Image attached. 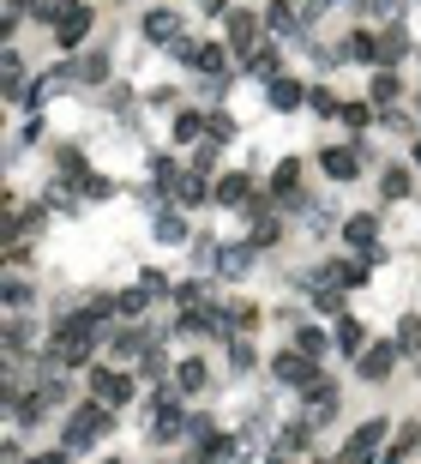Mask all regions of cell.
Here are the masks:
<instances>
[{"label": "cell", "mask_w": 421, "mask_h": 464, "mask_svg": "<svg viewBox=\"0 0 421 464\" xmlns=\"http://www.w3.org/2000/svg\"><path fill=\"white\" fill-rule=\"evenodd\" d=\"M271 374H277V386H289V392H307L313 380H325V374H320V356H307V350L271 356Z\"/></svg>", "instance_id": "cell-1"}, {"label": "cell", "mask_w": 421, "mask_h": 464, "mask_svg": "<svg viewBox=\"0 0 421 464\" xmlns=\"http://www.w3.org/2000/svg\"><path fill=\"white\" fill-rule=\"evenodd\" d=\"M391 441V423L385 416H373V423H361L349 441L338 446V459H349V464H361V459H380V446Z\"/></svg>", "instance_id": "cell-2"}, {"label": "cell", "mask_w": 421, "mask_h": 464, "mask_svg": "<svg viewBox=\"0 0 421 464\" xmlns=\"http://www.w3.org/2000/svg\"><path fill=\"white\" fill-rule=\"evenodd\" d=\"M91 19H97V13H91L84 0H60V19L48 24V31H55V42H60V49H79V42L91 37Z\"/></svg>", "instance_id": "cell-3"}, {"label": "cell", "mask_w": 421, "mask_h": 464, "mask_svg": "<svg viewBox=\"0 0 421 464\" xmlns=\"http://www.w3.org/2000/svg\"><path fill=\"white\" fill-rule=\"evenodd\" d=\"M398 356H403V350H398V338H380V344H367V350L355 356V374H361L367 386H380L385 374L398 368Z\"/></svg>", "instance_id": "cell-4"}, {"label": "cell", "mask_w": 421, "mask_h": 464, "mask_svg": "<svg viewBox=\"0 0 421 464\" xmlns=\"http://www.w3.org/2000/svg\"><path fill=\"white\" fill-rule=\"evenodd\" d=\"M223 37H229V49H235V55H247V49L259 42V13L229 6V13H223Z\"/></svg>", "instance_id": "cell-5"}, {"label": "cell", "mask_w": 421, "mask_h": 464, "mask_svg": "<svg viewBox=\"0 0 421 464\" xmlns=\"http://www.w3.org/2000/svg\"><path fill=\"white\" fill-rule=\"evenodd\" d=\"M91 398H102L109 404V410H120V404L133 398V380H127V374H115V368H91Z\"/></svg>", "instance_id": "cell-6"}, {"label": "cell", "mask_w": 421, "mask_h": 464, "mask_svg": "<svg viewBox=\"0 0 421 464\" xmlns=\"http://www.w3.org/2000/svg\"><path fill=\"white\" fill-rule=\"evenodd\" d=\"M338 404H343L338 380H313V386H307V423H313V428L331 423V416H338Z\"/></svg>", "instance_id": "cell-7"}, {"label": "cell", "mask_w": 421, "mask_h": 464, "mask_svg": "<svg viewBox=\"0 0 421 464\" xmlns=\"http://www.w3.org/2000/svg\"><path fill=\"white\" fill-rule=\"evenodd\" d=\"M343 242L355 247V254H367V247L380 242V211H355V218H343Z\"/></svg>", "instance_id": "cell-8"}, {"label": "cell", "mask_w": 421, "mask_h": 464, "mask_svg": "<svg viewBox=\"0 0 421 464\" xmlns=\"http://www.w3.org/2000/svg\"><path fill=\"white\" fill-rule=\"evenodd\" d=\"M320 169L331 175V182H355V175H361V151H343V145H325V151H320Z\"/></svg>", "instance_id": "cell-9"}, {"label": "cell", "mask_w": 421, "mask_h": 464, "mask_svg": "<svg viewBox=\"0 0 421 464\" xmlns=\"http://www.w3.org/2000/svg\"><path fill=\"white\" fill-rule=\"evenodd\" d=\"M139 31H145L151 42H169V49H175V42H180V13H169V6H151Z\"/></svg>", "instance_id": "cell-10"}, {"label": "cell", "mask_w": 421, "mask_h": 464, "mask_svg": "<svg viewBox=\"0 0 421 464\" xmlns=\"http://www.w3.org/2000/svg\"><path fill=\"white\" fill-rule=\"evenodd\" d=\"M265 97H271V109H277V115H289V109H301V103H307V85H301V79H283V73H277V79L265 85Z\"/></svg>", "instance_id": "cell-11"}, {"label": "cell", "mask_w": 421, "mask_h": 464, "mask_svg": "<svg viewBox=\"0 0 421 464\" xmlns=\"http://www.w3.org/2000/svg\"><path fill=\"white\" fill-rule=\"evenodd\" d=\"M205 380H211V374H205V362H199V356L175 362V392H205Z\"/></svg>", "instance_id": "cell-12"}, {"label": "cell", "mask_w": 421, "mask_h": 464, "mask_svg": "<svg viewBox=\"0 0 421 464\" xmlns=\"http://www.w3.org/2000/svg\"><path fill=\"white\" fill-rule=\"evenodd\" d=\"M409 55V37H403V24H385V37H380V67L403 61Z\"/></svg>", "instance_id": "cell-13"}, {"label": "cell", "mask_w": 421, "mask_h": 464, "mask_svg": "<svg viewBox=\"0 0 421 464\" xmlns=\"http://www.w3.org/2000/svg\"><path fill=\"white\" fill-rule=\"evenodd\" d=\"M416 446H421V423H409V428H398V434L385 441V452H380V459H409Z\"/></svg>", "instance_id": "cell-14"}, {"label": "cell", "mask_w": 421, "mask_h": 464, "mask_svg": "<svg viewBox=\"0 0 421 464\" xmlns=\"http://www.w3.org/2000/svg\"><path fill=\"white\" fill-rule=\"evenodd\" d=\"M247 187H253V182L235 169V175H223V182L211 187V200H217V205H241V200H247Z\"/></svg>", "instance_id": "cell-15"}, {"label": "cell", "mask_w": 421, "mask_h": 464, "mask_svg": "<svg viewBox=\"0 0 421 464\" xmlns=\"http://www.w3.org/2000/svg\"><path fill=\"white\" fill-rule=\"evenodd\" d=\"M338 350H343V356H361V350H367V326H361V320H338Z\"/></svg>", "instance_id": "cell-16"}, {"label": "cell", "mask_w": 421, "mask_h": 464, "mask_svg": "<svg viewBox=\"0 0 421 464\" xmlns=\"http://www.w3.org/2000/svg\"><path fill=\"white\" fill-rule=\"evenodd\" d=\"M169 133H175V145H193V139H199V133H205V115H199V109H180Z\"/></svg>", "instance_id": "cell-17"}, {"label": "cell", "mask_w": 421, "mask_h": 464, "mask_svg": "<svg viewBox=\"0 0 421 464\" xmlns=\"http://www.w3.org/2000/svg\"><path fill=\"white\" fill-rule=\"evenodd\" d=\"M265 31H283V37H289V31H295V0H271V6H265Z\"/></svg>", "instance_id": "cell-18"}, {"label": "cell", "mask_w": 421, "mask_h": 464, "mask_svg": "<svg viewBox=\"0 0 421 464\" xmlns=\"http://www.w3.org/2000/svg\"><path fill=\"white\" fill-rule=\"evenodd\" d=\"M229 368H235V374H253V368H259V350L247 338H229Z\"/></svg>", "instance_id": "cell-19"}, {"label": "cell", "mask_w": 421, "mask_h": 464, "mask_svg": "<svg viewBox=\"0 0 421 464\" xmlns=\"http://www.w3.org/2000/svg\"><path fill=\"white\" fill-rule=\"evenodd\" d=\"M247 265H253V242H241V247H229V254H223V260H217V272H223V278H241V272H247Z\"/></svg>", "instance_id": "cell-20"}, {"label": "cell", "mask_w": 421, "mask_h": 464, "mask_svg": "<svg viewBox=\"0 0 421 464\" xmlns=\"http://www.w3.org/2000/svg\"><path fill=\"white\" fill-rule=\"evenodd\" d=\"M73 79H79V85H102V79H109V61H102V55H84V61H73Z\"/></svg>", "instance_id": "cell-21"}, {"label": "cell", "mask_w": 421, "mask_h": 464, "mask_svg": "<svg viewBox=\"0 0 421 464\" xmlns=\"http://www.w3.org/2000/svg\"><path fill=\"white\" fill-rule=\"evenodd\" d=\"M409 187H416V182H409V169H385V175H380L385 200H409Z\"/></svg>", "instance_id": "cell-22"}, {"label": "cell", "mask_w": 421, "mask_h": 464, "mask_svg": "<svg viewBox=\"0 0 421 464\" xmlns=\"http://www.w3.org/2000/svg\"><path fill=\"white\" fill-rule=\"evenodd\" d=\"M157 242H169V247L187 242V218H180V211H162L157 218Z\"/></svg>", "instance_id": "cell-23"}, {"label": "cell", "mask_w": 421, "mask_h": 464, "mask_svg": "<svg viewBox=\"0 0 421 464\" xmlns=\"http://www.w3.org/2000/svg\"><path fill=\"white\" fill-rule=\"evenodd\" d=\"M223 326L247 332V326H259V308H253V302H229V308H223Z\"/></svg>", "instance_id": "cell-24"}, {"label": "cell", "mask_w": 421, "mask_h": 464, "mask_svg": "<svg viewBox=\"0 0 421 464\" xmlns=\"http://www.w3.org/2000/svg\"><path fill=\"white\" fill-rule=\"evenodd\" d=\"M398 350H403V356H416V350H421V314H403V326H398Z\"/></svg>", "instance_id": "cell-25"}, {"label": "cell", "mask_w": 421, "mask_h": 464, "mask_svg": "<svg viewBox=\"0 0 421 464\" xmlns=\"http://www.w3.org/2000/svg\"><path fill=\"white\" fill-rule=\"evenodd\" d=\"M295 182H301V163H295V157H283L277 169H271V187H277V193H295Z\"/></svg>", "instance_id": "cell-26"}, {"label": "cell", "mask_w": 421, "mask_h": 464, "mask_svg": "<svg viewBox=\"0 0 421 464\" xmlns=\"http://www.w3.org/2000/svg\"><path fill=\"white\" fill-rule=\"evenodd\" d=\"M247 73H259V79H277V49H253Z\"/></svg>", "instance_id": "cell-27"}, {"label": "cell", "mask_w": 421, "mask_h": 464, "mask_svg": "<svg viewBox=\"0 0 421 464\" xmlns=\"http://www.w3.org/2000/svg\"><path fill=\"white\" fill-rule=\"evenodd\" d=\"M295 344L307 350V356H320V350H331V338H325L320 326H301V332H295Z\"/></svg>", "instance_id": "cell-28"}, {"label": "cell", "mask_w": 421, "mask_h": 464, "mask_svg": "<svg viewBox=\"0 0 421 464\" xmlns=\"http://www.w3.org/2000/svg\"><path fill=\"white\" fill-rule=\"evenodd\" d=\"M205 459H241V434H217L205 446Z\"/></svg>", "instance_id": "cell-29"}, {"label": "cell", "mask_w": 421, "mask_h": 464, "mask_svg": "<svg viewBox=\"0 0 421 464\" xmlns=\"http://www.w3.org/2000/svg\"><path fill=\"white\" fill-rule=\"evenodd\" d=\"M338 121H343V127H367V121H373V103H343Z\"/></svg>", "instance_id": "cell-30"}, {"label": "cell", "mask_w": 421, "mask_h": 464, "mask_svg": "<svg viewBox=\"0 0 421 464\" xmlns=\"http://www.w3.org/2000/svg\"><path fill=\"white\" fill-rule=\"evenodd\" d=\"M115 356L127 362V356H145V338L139 332H115Z\"/></svg>", "instance_id": "cell-31"}, {"label": "cell", "mask_w": 421, "mask_h": 464, "mask_svg": "<svg viewBox=\"0 0 421 464\" xmlns=\"http://www.w3.org/2000/svg\"><path fill=\"white\" fill-rule=\"evenodd\" d=\"M187 169H199V175H211V169H217V139H211V145H199V151H193V163H187Z\"/></svg>", "instance_id": "cell-32"}, {"label": "cell", "mask_w": 421, "mask_h": 464, "mask_svg": "<svg viewBox=\"0 0 421 464\" xmlns=\"http://www.w3.org/2000/svg\"><path fill=\"white\" fill-rule=\"evenodd\" d=\"M24 344H31V326H24V320H13V326H6V356H19Z\"/></svg>", "instance_id": "cell-33"}, {"label": "cell", "mask_w": 421, "mask_h": 464, "mask_svg": "<svg viewBox=\"0 0 421 464\" xmlns=\"http://www.w3.org/2000/svg\"><path fill=\"white\" fill-rule=\"evenodd\" d=\"M398 97V73H373V103H391Z\"/></svg>", "instance_id": "cell-34"}, {"label": "cell", "mask_w": 421, "mask_h": 464, "mask_svg": "<svg viewBox=\"0 0 421 464\" xmlns=\"http://www.w3.org/2000/svg\"><path fill=\"white\" fill-rule=\"evenodd\" d=\"M307 103H313V109H320V115H343V103L331 97V91H325V85H320V91H307Z\"/></svg>", "instance_id": "cell-35"}, {"label": "cell", "mask_w": 421, "mask_h": 464, "mask_svg": "<svg viewBox=\"0 0 421 464\" xmlns=\"http://www.w3.org/2000/svg\"><path fill=\"white\" fill-rule=\"evenodd\" d=\"M31 302V283L24 278H6V308H24Z\"/></svg>", "instance_id": "cell-36"}, {"label": "cell", "mask_w": 421, "mask_h": 464, "mask_svg": "<svg viewBox=\"0 0 421 464\" xmlns=\"http://www.w3.org/2000/svg\"><path fill=\"white\" fill-rule=\"evenodd\" d=\"M313 308H320V314H331V320H338V314H343V296H338V290H320V296H313Z\"/></svg>", "instance_id": "cell-37"}, {"label": "cell", "mask_w": 421, "mask_h": 464, "mask_svg": "<svg viewBox=\"0 0 421 464\" xmlns=\"http://www.w3.org/2000/svg\"><path fill=\"white\" fill-rule=\"evenodd\" d=\"M205 133H211V139H229V133H235V121H229V115H211V121H205Z\"/></svg>", "instance_id": "cell-38"}, {"label": "cell", "mask_w": 421, "mask_h": 464, "mask_svg": "<svg viewBox=\"0 0 421 464\" xmlns=\"http://www.w3.org/2000/svg\"><path fill=\"white\" fill-rule=\"evenodd\" d=\"M199 6H205V13H217V19L229 13V0H199Z\"/></svg>", "instance_id": "cell-39"}, {"label": "cell", "mask_w": 421, "mask_h": 464, "mask_svg": "<svg viewBox=\"0 0 421 464\" xmlns=\"http://www.w3.org/2000/svg\"><path fill=\"white\" fill-rule=\"evenodd\" d=\"M416 169H421V139H416Z\"/></svg>", "instance_id": "cell-40"}, {"label": "cell", "mask_w": 421, "mask_h": 464, "mask_svg": "<svg viewBox=\"0 0 421 464\" xmlns=\"http://www.w3.org/2000/svg\"><path fill=\"white\" fill-rule=\"evenodd\" d=\"M416 368H421V362H416Z\"/></svg>", "instance_id": "cell-41"}]
</instances>
